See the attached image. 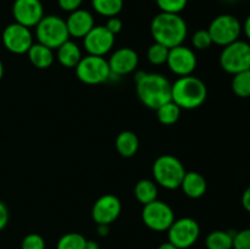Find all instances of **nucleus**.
<instances>
[{"instance_id": "4", "label": "nucleus", "mask_w": 250, "mask_h": 249, "mask_svg": "<svg viewBox=\"0 0 250 249\" xmlns=\"http://www.w3.org/2000/svg\"><path fill=\"white\" fill-rule=\"evenodd\" d=\"M185 175L186 170L183 164L170 154L159 156L153 165L154 180L166 189H176L181 187Z\"/></svg>"}, {"instance_id": "33", "label": "nucleus", "mask_w": 250, "mask_h": 249, "mask_svg": "<svg viewBox=\"0 0 250 249\" xmlns=\"http://www.w3.org/2000/svg\"><path fill=\"white\" fill-rule=\"evenodd\" d=\"M83 0H58V4L61 10L67 12H73L78 10L82 5Z\"/></svg>"}, {"instance_id": "32", "label": "nucleus", "mask_w": 250, "mask_h": 249, "mask_svg": "<svg viewBox=\"0 0 250 249\" xmlns=\"http://www.w3.org/2000/svg\"><path fill=\"white\" fill-rule=\"evenodd\" d=\"M232 249H250V228L242 229L234 233Z\"/></svg>"}, {"instance_id": "36", "label": "nucleus", "mask_w": 250, "mask_h": 249, "mask_svg": "<svg viewBox=\"0 0 250 249\" xmlns=\"http://www.w3.org/2000/svg\"><path fill=\"white\" fill-rule=\"evenodd\" d=\"M242 205L247 211L250 212V186L246 188V190L242 194Z\"/></svg>"}, {"instance_id": "39", "label": "nucleus", "mask_w": 250, "mask_h": 249, "mask_svg": "<svg viewBox=\"0 0 250 249\" xmlns=\"http://www.w3.org/2000/svg\"><path fill=\"white\" fill-rule=\"evenodd\" d=\"M84 249H99V244L93 239H89V241L85 242Z\"/></svg>"}, {"instance_id": "24", "label": "nucleus", "mask_w": 250, "mask_h": 249, "mask_svg": "<svg viewBox=\"0 0 250 249\" xmlns=\"http://www.w3.org/2000/svg\"><path fill=\"white\" fill-rule=\"evenodd\" d=\"M92 6L97 14L104 17H114L121 12L124 0H92Z\"/></svg>"}, {"instance_id": "5", "label": "nucleus", "mask_w": 250, "mask_h": 249, "mask_svg": "<svg viewBox=\"0 0 250 249\" xmlns=\"http://www.w3.org/2000/svg\"><path fill=\"white\" fill-rule=\"evenodd\" d=\"M36 36L38 43L50 49H58L70 38L66 21L56 15H48L39 21L36 26Z\"/></svg>"}, {"instance_id": "27", "label": "nucleus", "mask_w": 250, "mask_h": 249, "mask_svg": "<svg viewBox=\"0 0 250 249\" xmlns=\"http://www.w3.org/2000/svg\"><path fill=\"white\" fill-rule=\"evenodd\" d=\"M87 239L76 232H70L61 237L56 244V249H84Z\"/></svg>"}, {"instance_id": "31", "label": "nucleus", "mask_w": 250, "mask_h": 249, "mask_svg": "<svg viewBox=\"0 0 250 249\" xmlns=\"http://www.w3.org/2000/svg\"><path fill=\"white\" fill-rule=\"evenodd\" d=\"M21 249H45V241L41 234L29 233L22 241Z\"/></svg>"}, {"instance_id": "30", "label": "nucleus", "mask_w": 250, "mask_h": 249, "mask_svg": "<svg viewBox=\"0 0 250 249\" xmlns=\"http://www.w3.org/2000/svg\"><path fill=\"white\" fill-rule=\"evenodd\" d=\"M192 43L193 46L195 49H199V50L209 48L212 44V41L208 29H199V31L195 32L192 37Z\"/></svg>"}, {"instance_id": "42", "label": "nucleus", "mask_w": 250, "mask_h": 249, "mask_svg": "<svg viewBox=\"0 0 250 249\" xmlns=\"http://www.w3.org/2000/svg\"><path fill=\"white\" fill-rule=\"evenodd\" d=\"M248 1H250V0H248Z\"/></svg>"}, {"instance_id": "11", "label": "nucleus", "mask_w": 250, "mask_h": 249, "mask_svg": "<svg viewBox=\"0 0 250 249\" xmlns=\"http://www.w3.org/2000/svg\"><path fill=\"white\" fill-rule=\"evenodd\" d=\"M2 43L14 54H26L33 45V37L28 27L14 22L5 27L2 32Z\"/></svg>"}, {"instance_id": "15", "label": "nucleus", "mask_w": 250, "mask_h": 249, "mask_svg": "<svg viewBox=\"0 0 250 249\" xmlns=\"http://www.w3.org/2000/svg\"><path fill=\"white\" fill-rule=\"evenodd\" d=\"M121 202L112 194H105L94 203L92 217L97 225H110L121 214Z\"/></svg>"}, {"instance_id": "8", "label": "nucleus", "mask_w": 250, "mask_h": 249, "mask_svg": "<svg viewBox=\"0 0 250 249\" xmlns=\"http://www.w3.org/2000/svg\"><path fill=\"white\" fill-rule=\"evenodd\" d=\"M211 41L220 46H226L238 41L242 33V24L236 16L229 14L215 17L208 28Z\"/></svg>"}, {"instance_id": "9", "label": "nucleus", "mask_w": 250, "mask_h": 249, "mask_svg": "<svg viewBox=\"0 0 250 249\" xmlns=\"http://www.w3.org/2000/svg\"><path fill=\"white\" fill-rule=\"evenodd\" d=\"M143 207L142 219H143L146 226L153 231H167L176 220L175 212L167 203L156 199Z\"/></svg>"}, {"instance_id": "17", "label": "nucleus", "mask_w": 250, "mask_h": 249, "mask_svg": "<svg viewBox=\"0 0 250 249\" xmlns=\"http://www.w3.org/2000/svg\"><path fill=\"white\" fill-rule=\"evenodd\" d=\"M68 34L75 38H84L90 29L95 26L94 17L88 10L78 9L70 12V16L66 20Z\"/></svg>"}, {"instance_id": "20", "label": "nucleus", "mask_w": 250, "mask_h": 249, "mask_svg": "<svg viewBox=\"0 0 250 249\" xmlns=\"http://www.w3.org/2000/svg\"><path fill=\"white\" fill-rule=\"evenodd\" d=\"M27 54H28V59L32 65L36 66L37 68L44 70V68L50 67L54 62L53 49L48 48L41 43H33V45L27 51Z\"/></svg>"}, {"instance_id": "6", "label": "nucleus", "mask_w": 250, "mask_h": 249, "mask_svg": "<svg viewBox=\"0 0 250 249\" xmlns=\"http://www.w3.org/2000/svg\"><path fill=\"white\" fill-rule=\"evenodd\" d=\"M220 65L231 75L250 70V44L238 39L224 46L220 54Z\"/></svg>"}, {"instance_id": "29", "label": "nucleus", "mask_w": 250, "mask_h": 249, "mask_svg": "<svg viewBox=\"0 0 250 249\" xmlns=\"http://www.w3.org/2000/svg\"><path fill=\"white\" fill-rule=\"evenodd\" d=\"M188 0H156L161 12L167 14H180L186 9Z\"/></svg>"}, {"instance_id": "2", "label": "nucleus", "mask_w": 250, "mask_h": 249, "mask_svg": "<svg viewBox=\"0 0 250 249\" xmlns=\"http://www.w3.org/2000/svg\"><path fill=\"white\" fill-rule=\"evenodd\" d=\"M150 32L156 43L171 49L182 45L187 38L188 27L180 14L160 12L151 21Z\"/></svg>"}, {"instance_id": "25", "label": "nucleus", "mask_w": 250, "mask_h": 249, "mask_svg": "<svg viewBox=\"0 0 250 249\" xmlns=\"http://www.w3.org/2000/svg\"><path fill=\"white\" fill-rule=\"evenodd\" d=\"M181 110L182 109L171 100V102L166 103V104L161 105L159 109H156V114H158V119L161 124L170 126V124H176L178 121L181 116Z\"/></svg>"}, {"instance_id": "38", "label": "nucleus", "mask_w": 250, "mask_h": 249, "mask_svg": "<svg viewBox=\"0 0 250 249\" xmlns=\"http://www.w3.org/2000/svg\"><path fill=\"white\" fill-rule=\"evenodd\" d=\"M242 31L244 32L246 37L250 41V15H248V17H247L246 21H244L243 26H242Z\"/></svg>"}, {"instance_id": "7", "label": "nucleus", "mask_w": 250, "mask_h": 249, "mask_svg": "<svg viewBox=\"0 0 250 249\" xmlns=\"http://www.w3.org/2000/svg\"><path fill=\"white\" fill-rule=\"evenodd\" d=\"M75 68L78 80L85 84H100L111 78L109 62L104 56H84Z\"/></svg>"}, {"instance_id": "26", "label": "nucleus", "mask_w": 250, "mask_h": 249, "mask_svg": "<svg viewBox=\"0 0 250 249\" xmlns=\"http://www.w3.org/2000/svg\"><path fill=\"white\" fill-rule=\"evenodd\" d=\"M232 90L239 98L250 97V70L233 75L232 78Z\"/></svg>"}, {"instance_id": "41", "label": "nucleus", "mask_w": 250, "mask_h": 249, "mask_svg": "<svg viewBox=\"0 0 250 249\" xmlns=\"http://www.w3.org/2000/svg\"><path fill=\"white\" fill-rule=\"evenodd\" d=\"M2 76H4V65H2L1 60H0V80L2 78Z\"/></svg>"}, {"instance_id": "16", "label": "nucleus", "mask_w": 250, "mask_h": 249, "mask_svg": "<svg viewBox=\"0 0 250 249\" xmlns=\"http://www.w3.org/2000/svg\"><path fill=\"white\" fill-rule=\"evenodd\" d=\"M138 54L131 48L117 49L107 60L111 76H125L133 72L138 66Z\"/></svg>"}, {"instance_id": "1", "label": "nucleus", "mask_w": 250, "mask_h": 249, "mask_svg": "<svg viewBox=\"0 0 250 249\" xmlns=\"http://www.w3.org/2000/svg\"><path fill=\"white\" fill-rule=\"evenodd\" d=\"M137 94L141 102L149 109H159L161 105L171 102L172 84L160 73H146L141 71L134 76Z\"/></svg>"}, {"instance_id": "35", "label": "nucleus", "mask_w": 250, "mask_h": 249, "mask_svg": "<svg viewBox=\"0 0 250 249\" xmlns=\"http://www.w3.org/2000/svg\"><path fill=\"white\" fill-rule=\"evenodd\" d=\"M7 222H9V210L4 203L0 202V231L6 227Z\"/></svg>"}, {"instance_id": "12", "label": "nucleus", "mask_w": 250, "mask_h": 249, "mask_svg": "<svg viewBox=\"0 0 250 249\" xmlns=\"http://www.w3.org/2000/svg\"><path fill=\"white\" fill-rule=\"evenodd\" d=\"M114 44L115 36L105 26H94L83 38V45L88 55H106Z\"/></svg>"}, {"instance_id": "34", "label": "nucleus", "mask_w": 250, "mask_h": 249, "mask_svg": "<svg viewBox=\"0 0 250 249\" xmlns=\"http://www.w3.org/2000/svg\"><path fill=\"white\" fill-rule=\"evenodd\" d=\"M105 27H106L107 29H109L110 32H111L114 36H116L117 33H120L122 29V21L119 19L117 16H114V17H109V20H107L106 24H105Z\"/></svg>"}, {"instance_id": "18", "label": "nucleus", "mask_w": 250, "mask_h": 249, "mask_svg": "<svg viewBox=\"0 0 250 249\" xmlns=\"http://www.w3.org/2000/svg\"><path fill=\"white\" fill-rule=\"evenodd\" d=\"M207 181L203 177L200 173L198 172H186L185 177H183L182 183H181V188H182L183 193L187 197L197 199V198L203 197L207 192Z\"/></svg>"}, {"instance_id": "21", "label": "nucleus", "mask_w": 250, "mask_h": 249, "mask_svg": "<svg viewBox=\"0 0 250 249\" xmlns=\"http://www.w3.org/2000/svg\"><path fill=\"white\" fill-rule=\"evenodd\" d=\"M117 151L124 158H131L139 148V139L136 133L131 131H124L117 136L115 141Z\"/></svg>"}, {"instance_id": "14", "label": "nucleus", "mask_w": 250, "mask_h": 249, "mask_svg": "<svg viewBox=\"0 0 250 249\" xmlns=\"http://www.w3.org/2000/svg\"><path fill=\"white\" fill-rule=\"evenodd\" d=\"M166 63L175 75L189 76L197 67V56L188 46L178 45L170 49Z\"/></svg>"}, {"instance_id": "23", "label": "nucleus", "mask_w": 250, "mask_h": 249, "mask_svg": "<svg viewBox=\"0 0 250 249\" xmlns=\"http://www.w3.org/2000/svg\"><path fill=\"white\" fill-rule=\"evenodd\" d=\"M233 236L229 231H214L208 234L205 246L208 249H232L233 248Z\"/></svg>"}, {"instance_id": "40", "label": "nucleus", "mask_w": 250, "mask_h": 249, "mask_svg": "<svg viewBox=\"0 0 250 249\" xmlns=\"http://www.w3.org/2000/svg\"><path fill=\"white\" fill-rule=\"evenodd\" d=\"M158 249H178V248L176 246H173L172 243H170V242L167 241V242H165V243L160 244Z\"/></svg>"}, {"instance_id": "19", "label": "nucleus", "mask_w": 250, "mask_h": 249, "mask_svg": "<svg viewBox=\"0 0 250 249\" xmlns=\"http://www.w3.org/2000/svg\"><path fill=\"white\" fill-rule=\"evenodd\" d=\"M82 58V51L80 46L75 42H71L70 39L58 48V60L65 67H76Z\"/></svg>"}, {"instance_id": "13", "label": "nucleus", "mask_w": 250, "mask_h": 249, "mask_svg": "<svg viewBox=\"0 0 250 249\" xmlns=\"http://www.w3.org/2000/svg\"><path fill=\"white\" fill-rule=\"evenodd\" d=\"M15 22L24 27H36L44 17V7L41 0H15L12 5Z\"/></svg>"}, {"instance_id": "3", "label": "nucleus", "mask_w": 250, "mask_h": 249, "mask_svg": "<svg viewBox=\"0 0 250 249\" xmlns=\"http://www.w3.org/2000/svg\"><path fill=\"white\" fill-rule=\"evenodd\" d=\"M208 97V88L200 78L182 76L171 88V100L181 109L192 110L202 106Z\"/></svg>"}, {"instance_id": "37", "label": "nucleus", "mask_w": 250, "mask_h": 249, "mask_svg": "<svg viewBox=\"0 0 250 249\" xmlns=\"http://www.w3.org/2000/svg\"><path fill=\"white\" fill-rule=\"evenodd\" d=\"M110 225H97V232L100 237H105L110 232Z\"/></svg>"}, {"instance_id": "10", "label": "nucleus", "mask_w": 250, "mask_h": 249, "mask_svg": "<svg viewBox=\"0 0 250 249\" xmlns=\"http://www.w3.org/2000/svg\"><path fill=\"white\" fill-rule=\"evenodd\" d=\"M200 227L192 217H182L173 221L167 229L168 242L178 249H187L198 241Z\"/></svg>"}, {"instance_id": "28", "label": "nucleus", "mask_w": 250, "mask_h": 249, "mask_svg": "<svg viewBox=\"0 0 250 249\" xmlns=\"http://www.w3.org/2000/svg\"><path fill=\"white\" fill-rule=\"evenodd\" d=\"M168 51H170V49L155 42V43L149 46L146 56H148V60L153 65H163V63H166V61H167Z\"/></svg>"}, {"instance_id": "22", "label": "nucleus", "mask_w": 250, "mask_h": 249, "mask_svg": "<svg viewBox=\"0 0 250 249\" xmlns=\"http://www.w3.org/2000/svg\"><path fill=\"white\" fill-rule=\"evenodd\" d=\"M134 195L141 204H149L158 199V187L151 180H141L134 187Z\"/></svg>"}]
</instances>
